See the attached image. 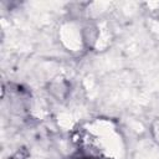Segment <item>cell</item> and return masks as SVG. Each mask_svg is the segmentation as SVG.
<instances>
[{
    "label": "cell",
    "instance_id": "6da1fadb",
    "mask_svg": "<svg viewBox=\"0 0 159 159\" xmlns=\"http://www.w3.org/2000/svg\"><path fill=\"white\" fill-rule=\"evenodd\" d=\"M71 159H93V158H91L89 155H84V154H77V155L72 157Z\"/></svg>",
    "mask_w": 159,
    "mask_h": 159
},
{
    "label": "cell",
    "instance_id": "7a4b0ae2",
    "mask_svg": "<svg viewBox=\"0 0 159 159\" xmlns=\"http://www.w3.org/2000/svg\"><path fill=\"white\" fill-rule=\"evenodd\" d=\"M11 159H25V158H24V157L21 155V153L19 152V153H17V154H16V155H15L14 158H11Z\"/></svg>",
    "mask_w": 159,
    "mask_h": 159
}]
</instances>
